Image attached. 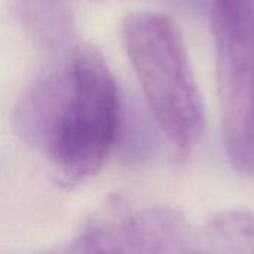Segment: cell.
<instances>
[{
	"label": "cell",
	"instance_id": "cell-5",
	"mask_svg": "<svg viewBox=\"0 0 254 254\" xmlns=\"http://www.w3.org/2000/svg\"><path fill=\"white\" fill-rule=\"evenodd\" d=\"M13 9L25 30L49 57L70 51L79 40L65 0H13Z\"/></svg>",
	"mask_w": 254,
	"mask_h": 254
},
{
	"label": "cell",
	"instance_id": "cell-6",
	"mask_svg": "<svg viewBox=\"0 0 254 254\" xmlns=\"http://www.w3.org/2000/svg\"><path fill=\"white\" fill-rule=\"evenodd\" d=\"M202 243L222 244L234 252H254V213H219L207 223Z\"/></svg>",
	"mask_w": 254,
	"mask_h": 254
},
{
	"label": "cell",
	"instance_id": "cell-2",
	"mask_svg": "<svg viewBox=\"0 0 254 254\" xmlns=\"http://www.w3.org/2000/svg\"><path fill=\"white\" fill-rule=\"evenodd\" d=\"M122 42L146 103L180 156L205 129V107L180 27L165 13L135 10L122 22Z\"/></svg>",
	"mask_w": 254,
	"mask_h": 254
},
{
	"label": "cell",
	"instance_id": "cell-3",
	"mask_svg": "<svg viewBox=\"0 0 254 254\" xmlns=\"http://www.w3.org/2000/svg\"><path fill=\"white\" fill-rule=\"evenodd\" d=\"M211 31L225 150L254 174V0H213Z\"/></svg>",
	"mask_w": 254,
	"mask_h": 254
},
{
	"label": "cell",
	"instance_id": "cell-1",
	"mask_svg": "<svg viewBox=\"0 0 254 254\" xmlns=\"http://www.w3.org/2000/svg\"><path fill=\"white\" fill-rule=\"evenodd\" d=\"M49 58L18 101L12 125L45 155L60 182L76 185L101 170L119 137V91L104 57L89 43L77 42Z\"/></svg>",
	"mask_w": 254,
	"mask_h": 254
},
{
	"label": "cell",
	"instance_id": "cell-4",
	"mask_svg": "<svg viewBox=\"0 0 254 254\" xmlns=\"http://www.w3.org/2000/svg\"><path fill=\"white\" fill-rule=\"evenodd\" d=\"M202 243L186 217L173 208L132 210L115 202L91 217L68 246L73 253H185Z\"/></svg>",
	"mask_w": 254,
	"mask_h": 254
},
{
	"label": "cell",
	"instance_id": "cell-7",
	"mask_svg": "<svg viewBox=\"0 0 254 254\" xmlns=\"http://www.w3.org/2000/svg\"><path fill=\"white\" fill-rule=\"evenodd\" d=\"M65 1H70V0H65Z\"/></svg>",
	"mask_w": 254,
	"mask_h": 254
}]
</instances>
